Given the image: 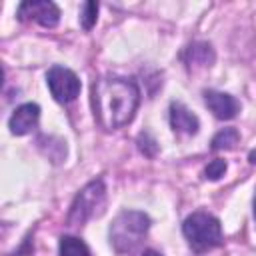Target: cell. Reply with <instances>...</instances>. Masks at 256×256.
<instances>
[{
    "label": "cell",
    "instance_id": "9a60e30c",
    "mask_svg": "<svg viewBox=\"0 0 256 256\" xmlns=\"http://www.w3.org/2000/svg\"><path fill=\"white\" fill-rule=\"evenodd\" d=\"M138 140H140V142H138V148H140L146 156H154V154H156V150H158L156 140H152V136H150L148 132L140 134V138H138Z\"/></svg>",
    "mask_w": 256,
    "mask_h": 256
},
{
    "label": "cell",
    "instance_id": "2e32d148",
    "mask_svg": "<svg viewBox=\"0 0 256 256\" xmlns=\"http://www.w3.org/2000/svg\"><path fill=\"white\" fill-rule=\"evenodd\" d=\"M142 256H162V254H160V252H156V250H146Z\"/></svg>",
    "mask_w": 256,
    "mask_h": 256
},
{
    "label": "cell",
    "instance_id": "7c38bea8",
    "mask_svg": "<svg viewBox=\"0 0 256 256\" xmlns=\"http://www.w3.org/2000/svg\"><path fill=\"white\" fill-rule=\"evenodd\" d=\"M240 134L236 128H224L212 138V150H230L238 144Z\"/></svg>",
    "mask_w": 256,
    "mask_h": 256
},
{
    "label": "cell",
    "instance_id": "5bb4252c",
    "mask_svg": "<svg viewBox=\"0 0 256 256\" xmlns=\"http://www.w3.org/2000/svg\"><path fill=\"white\" fill-rule=\"evenodd\" d=\"M224 172H226V160L216 158V160H212V162L206 166L204 176H206L208 180H220V178L224 176Z\"/></svg>",
    "mask_w": 256,
    "mask_h": 256
},
{
    "label": "cell",
    "instance_id": "30bf717a",
    "mask_svg": "<svg viewBox=\"0 0 256 256\" xmlns=\"http://www.w3.org/2000/svg\"><path fill=\"white\" fill-rule=\"evenodd\" d=\"M184 60L188 64L190 70H198V68H208L214 62V50L208 42H194L188 46Z\"/></svg>",
    "mask_w": 256,
    "mask_h": 256
},
{
    "label": "cell",
    "instance_id": "9c48e42d",
    "mask_svg": "<svg viewBox=\"0 0 256 256\" xmlns=\"http://www.w3.org/2000/svg\"><path fill=\"white\" fill-rule=\"evenodd\" d=\"M170 126L176 134H184V136H192L198 132L200 122L198 116L188 110L184 104L180 102H172L170 104Z\"/></svg>",
    "mask_w": 256,
    "mask_h": 256
},
{
    "label": "cell",
    "instance_id": "8fae6325",
    "mask_svg": "<svg viewBox=\"0 0 256 256\" xmlns=\"http://www.w3.org/2000/svg\"><path fill=\"white\" fill-rule=\"evenodd\" d=\"M58 254L60 256H92L90 248L76 236H62L58 244Z\"/></svg>",
    "mask_w": 256,
    "mask_h": 256
},
{
    "label": "cell",
    "instance_id": "e0dca14e",
    "mask_svg": "<svg viewBox=\"0 0 256 256\" xmlns=\"http://www.w3.org/2000/svg\"><path fill=\"white\" fill-rule=\"evenodd\" d=\"M252 216H254V222H256V194H254V202H252Z\"/></svg>",
    "mask_w": 256,
    "mask_h": 256
},
{
    "label": "cell",
    "instance_id": "6da1fadb",
    "mask_svg": "<svg viewBox=\"0 0 256 256\" xmlns=\"http://www.w3.org/2000/svg\"><path fill=\"white\" fill-rule=\"evenodd\" d=\"M138 102L140 90L132 80L104 76L92 84L94 118L104 130H116L126 126L134 118Z\"/></svg>",
    "mask_w": 256,
    "mask_h": 256
},
{
    "label": "cell",
    "instance_id": "5b68a950",
    "mask_svg": "<svg viewBox=\"0 0 256 256\" xmlns=\"http://www.w3.org/2000/svg\"><path fill=\"white\" fill-rule=\"evenodd\" d=\"M46 84L54 100L60 104H68L76 100V96L80 94L78 76L70 68H64V66H52L46 74Z\"/></svg>",
    "mask_w": 256,
    "mask_h": 256
},
{
    "label": "cell",
    "instance_id": "4fadbf2b",
    "mask_svg": "<svg viewBox=\"0 0 256 256\" xmlns=\"http://www.w3.org/2000/svg\"><path fill=\"white\" fill-rule=\"evenodd\" d=\"M96 16H98V4L96 2H84L82 4V12H80V24L84 30H90L96 24Z\"/></svg>",
    "mask_w": 256,
    "mask_h": 256
},
{
    "label": "cell",
    "instance_id": "3957f363",
    "mask_svg": "<svg viewBox=\"0 0 256 256\" xmlns=\"http://www.w3.org/2000/svg\"><path fill=\"white\" fill-rule=\"evenodd\" d=\"M184 238L194 252H206L222 244V226L208 212H194L182 224Z\"/></svg>",
    "mask_w": 256,
    "mask_h": 256
},
{
    "label": "cell",
    "instance_id": "277c9868",
    "mask_svg": "<svg viewBox=\"0 0 256 256\" xmlns=\"http://www.w3.org/2000/svg\"><path fill=\"white\" fill-rule=\"evenodd\" d=\"M104 206H106V186L102 178H96L76 194L68 212V224L82 226L88 220L100 216L104 212Z\"/></svg>",
    "mask_w": 256,
    "mask_h": 256
},
{
    "label": "cell",
    "instance_id": "7a4b0ae2",
    "mask_svg": "<svg viewBox=\"0 0 256 256\" xmlns=\"http://www.w3.org/2000/svg\"><path fill=\"white\" fill-rule=\"evenodd\" d=\"M148 228V214L140 210H122L110 224V244L118 254H130L142 244Z\"/></svg>",
    "mask_w": 256,
    "mask_h": 256
},
{
    "label": "cell",
    "instance_id": "8992f818",
    "mask_svg": "<svg viewBox=\"0 0 256 256\" xmlns=\"http://www.w3.org/2000/svg\"><path fill=\"white\" fill-rule=\"evenodd\" d=\"M18 18L22 22L34 20L44 28H54L60 20V10L48 0H26L18 6Z\"/></svg>",
    "mask_w": 256,
    "mask_h": 256
},
{
    "label": "cell",
    "instance_id": "ac0fdd59",
    "mask_svg": "<svg viewBox=\"0 0 256 256\" xmlns=\"http://www.w3.org/2000/svg\"><path fill=\"white\" fill-rule=\"evenodd\" d=\"M250 162H252V164H256V152H252V154H250Z\"/></svg>",
    "mask_w": 256,
    "mask_h": 256
},
{
    "label": "cell",
    "instance_id": "ba28073f",
    "mask_svg": "<svg viewBox=\"0 0 256 256\" xmlns=\"http://www.w3.org/2000/svg\"><path fill=\"white\" fill-rule=\"evenodd\" d=\"M38 118H40V106L34 102H26L12 112V116L8 120V128L16 136H24L36 128Z\"/></svg>",
    "mask_w": 256,
    "mask_h": 256
},
{
    "label": "cell",
    "instance_id": "52a82bcc",
    "mask_svg": "<svg viewBox=\"0 0 256 256\" xmlns=\"http://www.w3.org/2000/svg\"><path fill=\"white\" fill-rule=\"evenodd\" d=\"M204 104L218 120H232L240 112V102L234 96L226 92H218V90H206Z\"/></svg>",
    "mask_w": 256,
    "mask_h": 256
}]
</instances>
